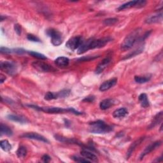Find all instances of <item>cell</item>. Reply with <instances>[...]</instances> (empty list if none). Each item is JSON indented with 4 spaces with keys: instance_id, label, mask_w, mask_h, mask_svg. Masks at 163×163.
<instances>
[{
    "instance_id": "obj_6",
    "label": "cell",
    "mask_w": 163,
    "mask_h": 163,
    "mask_svg": "<svg viewBox=\"0 0 163 163\" xmlns=\"http://www.w3.org/2000/svg\"><path fill=\"white\" fill-rule=\"evenodd\" d=\"M83 42L84 40L81 36H75L68 40L66 43V46L69 50L74 51L77 49H79Z\"/></svg>"
},
{
    "instance_id": "obj_29",
    "label": "cell",
    "mask_w": 163,
    "mask_h": 163,
    "mask_svg": "<svg viewBox=\"0 0 163 163\" xmlns=\"http://www.w3.org/2000/svg\"><path fill=\"white\" fill-rule=\"evenodd\" d=\"M117 21H118V19L116 18H108V19H105L103 21V23L105 25L110 26L114 25L116 22H117Z\"/></svg>"
},
{
    "instance_id": "obj_21",
    "label": "cell",
    "mask_w": 163,
    "mask_h": 163,
    "mask_svg": "<svg viewBox=\"0 0 163 163\" xmlns=\"http://www.w3.org/2000/svg\"><path fill=\"white\" fill-rule=\"evenodd\" d=\"M138 100L139 103H140L141 106L144 108H147L150 106L149 100L148 98V96L145 93H142L138 97Z\"/></svg>"
},
{
    "instance_id": "obj_14",
    "label": "cell",
    "mask_w": 163,
    "mask_h": 163,
    "mask_svg": "<svg viewBox=\"0 0 163 163\" xmlns=\"http://www.w3.org/2000/svg\"><path fill=\"white\" fill-rule=\"evenodd\" d=\"M81 155L82 157H84V158L89 160L90 162H98V157L97 156L94 154L92 153V152H90V150H87V149H83L81 151Z\"/></svg>"
},
{
    "instance_id": "obj_28",
    "label": "cell",
    "mask_w": 163,
    "mask_h": 163,
    "mask_svg": "<svg viewBox=\"0 0 163 163\" xmlns=\"http://www.w3.org/2000/svg\"><path fill=\"white\" fill-rule=\"evenodd\" d=\"M27 52L31 55V56H33V57H35L38 59H41V60H45L46 59V57L45 56H44L42 54L36 52H34V51H27Z\"/></svg>"
},
{
    "instance_id": "obj_9",
    "label": "cell",
    "mask_w": 163,
    "mask_h": 163,
    "mask_svg": "<svg viewBox=\"0 0 163 163\" xmlns=\"http://www.w3.org/2000/svg\"><path fill=\"white\" fill-rule=\"evenodd\" d=\"M21 138H28V139H35V140H38L40 142H42L44 143H49V140L43 136L41 134H39L36 133H28L26 134H22L21 136Z\"/></svg>"
},
{
    "instance_id": "obj_31",
    "label": "cell",
    "mask_w": 163,
    "mask_h": 163,
    "mask_svg": "<svg viewBox=\"0 0 163 163\" xmlns=\"http://www.w3.org/2000/svg\"><path fill=\"white\" fill-rule=\"evenodd\" d=\"M143 51H144L143 48H139L138 49H137L136 51H134L133 52H131L129 54L127 55L126 57H124L123 59H129V58H131L132 57H134V56H136V55H138L139 54L142 53L143 52Z\"/></svg>"
},
{
    "instance_id": "obj_25",
    "label": "cell",
    "mask_w": 163,
    "mask_h": 163,
    "mask_svg": "<svg viewBox=\"0 0 163 163\" xmlns=\"http://www.w3.org/2000/svg\"><path fill=\"white\" fill-rule=\"evenodd\" d=\"M0 129H1V135H7L8 136H10L13 134V132L12 129L7 126L4 125L3 124H1V127H0Z\"/></svg>"
},
{
    "instance_id": "obj_32",
    "label": "cell",
    "mask_w": 163,
    "mask_h": 163,
    "mask_svg": "<svg viewBox=\"0 0 163 163\" xmlns=\"http://www.w3.org/2000/svg\"><path fill=\"white\" fill-rule=\"evenodd\" d=\"M69 94H70V90L68 89H64L62 90L60 92H59L58 93H57V98H66L68 97Z\"/></svg>"
},
{
    "instance_id": "obj_37",
    "label": "cell",
    "mask_w": 163,
    "mask_h": 163,
    "mask_svg": "<svg viewBox=\"0 0 163 163\" xmlns=\"http://www.w3.org/2000/svg\"><path fill=\"white\" fill-rule=\"evenodd\" d=\"M14 30L15 31V32L17 33V35H20L21 34V26L18 24H16L14 25Z\"/></svg>"
},
{
    "instance_id": "obj_33",
    "label": "cell",
    "mask_w": 163,
    "mask_h": 163,
    "mask_svg": "<svg viewBox=\"0 0 163 163\" xmlns=\"http://www.w3.org/2000/svg\"><path fill=\"white\" fill-rule=\"evenodd\" d=\"M72 159L75 162H90V161L89 160L84 158V157H79L77 155H73L72 157Z\"/></svg>"
},
{
    "instance_id": "obj_30",
    "label": "cell",
    "mask_w": 163,
    "mask_h": 163,
    "mask_svg": "<svg viewBox=\"0 0 163 163\" xmlns=\"http://www.w3.org/2000/svg\"><path fill=\"white\" fill-rule=\"evenodd\" d=\"M45 100H52L54 99H57V94L56 93H53L52 92H48L47 93H46V95H45Z\"/></svg>"
},
{
    "instance_id": "obj_27",
    "label": "cell",
    "mask_w": 163,
    "mask_h": 163,
    "mask_svg": "<svg viewBox=\"0 0 163 163\" xmlns=\"http://www.w3.org/2000/svg\"><path fill=\"white\" fill-rule=\"evenodd\" d=\"M0 146H1L2 150H4L5 152H9L12 149V145H10L9 142L7 140V139L2 140L1 143H0Z\"/></svg>"
},
{
    "instance_id": "obj_38",
    "label": "cell",
    "mask_w": 163,
    "mask_h": 163,
    "mask_svg": "<svg viewBox=\"0 0 163 163\" xmlns=\"http://www.w3.org/2000/svg\"><path fill=\"white\" fill-rule=\"evenodd\" d=\"M51 157L48 155H43V157H41V160L43 162H49L51 161Z\"/></svg>"
},
{
    "instance_id": "obj_4",
    "label": "cell",
    "mask_w": 163,
    "mask_h": 163,
    "mask_svg": "<svg viewBox=\"0 0 163 163\" xmlns=\"http://www.w3.org/2000/svg\"><path fill=\"white\" fill-rule=\"evenodd\" d=\"M89 132L94 134H106L113 131V128L102 121L89 123Z\"/></svg>"
},
{
    "instance_id": "obj_10",
    "label": "cell",
    "mask_w": 163,
    "mask_h": 163,
    "mask_svg": "<svg viewBox=\"0 0 163 163\" xmlns=\"http://www.w3.org/2000/svg\"><path fill=\"white\" fill-rule=\"evenodd\" d=\"M161 144L162 143L160 141H157V142H155L151 144L149 146H147L145 148V149L142 152L140 156H139V160H142L145 155H147V154H149V153H150L151 152H152L153 150H154L155 149H156L157 148L160 147Z\"/></svg>"
},
{
    "instance_id": "obj_12",
    "label": "cell",
    "mask_w": 163,
    "mask_h": 163,
    "mask_svg": "<svg viewBox=\"0 0 163 163\" xmlns=\"http://www.w3.org/2000/svg\"><path fill=\"white\" fill-rule=\"evenodd\" d=\"M145 137H141L138 138V139H136V140L135 142H134L129 147L128 152H127V159H128L131 155H132V154L133 153V152L135 150V149H136L137 147H138L139 145H140L145 139Z\"/></svg>"
},
{
    "instance_id": "obj_24",
    "label": "cell",
    "mask_w": 163,
    "mask_h": 163,
    "mask_svg": "<svg viewBox=\"0 0 163 163\" xmlns=\"http://www.w3.org/2000/svg\"><path fill=\"white\" fill-rule=\"evenodd\" d=\"M151 79L150 75H147L144 76H135L134 77V80L136 83L138 84H145L146 82H148Z\"/></svg>"
},
{
    "instance_id": "obj_16",
    "label": "cell",
    "mask_w": 163,
    "mask_h": 163,
    "mask_svg": "<svg viewBox=\"0 0 163 163\" xmlns=\"http://www.w3.org/2000/svg\"><path fill=\"white\" fill-rule=\"evenodd\" d=\"M7 119L12 121H14L20 124H26L28 121L26 118L18 115H9L7 116Z\"/></svg>"
},
{
    "instance_id": "obj_23",
    "label": "cell",
    "mask_w": 163,
    "mask_h": 163,
    "mask_svg": "<svg viewBox=\"0 0 163 163\" xmlns=\"http://www.w3.org/2000/svg\"><path fill=\"white\" fill-rule=\"evenodd\" d=\"M69 62V60L68 57L61 56L57 57L55 60V63L57 66L59 67H66L68 66Z\"/></svg>"
},
{
    "instance_id": "obj_5",
    "label": "cell",
    "mask_w": 163,
    "mask_h": 163,
    "mask_svg": "<svg viewBox=\"0 0 163 163\" xmlns=\"http://www.w3.org/2000/svg\"><path fill=\"white\" fill-rule=\"evenodd\" d=\"M33 67L40 72H56V69L51 65L42 62L35 61L32 63Z\"/></svg>"
},
{
    "instance_id": "obj_11",
    "label": "cell",
    "mask_w": 163,
    "mask_h": 163,
    "mask_svg": "<svg viewBox=\"0 0 163 163\" xmlns=\"http://www.w3.org/2000/svg\"><path fill=\"white\" fill-rule=\"evenodd\" d=\"M117 82V79H111L108 80H106L104 82L100 87V90L102 92H105L106 90H109L113 86H115Z\"/></svg>"
},
{
    "instance_id": "obj_20",
    "label": "cell",
    "mask_w": 163,
    "mask_h": 163,
    "mask_svg": "<svg viewBox=\"0 0 163 163\" xmlns=\"http://www.w3.org/2000/svg\"><path fill=\"white\" fill-rule=\"evenodd\" d=\"M162 111H160L158 113L153 119V121L151 122L150 125L149 126V129H151L158 125L160 122H162Z\"/></svg>"
},
{
    "instance_id": "obj_36",
    "label": "cell",
    "mask_w": 163,
    "mask_h": 163,
    "mask_svg": "<svg viewBox=\"0 0 163 163\" xmlns=\"http://www.w3.org/2000/svg\"><path fill=\"white\" fill-rule=\"evenodd\" d=\"M1 53L2 54H11V53H14L13 52V49H10L8 48H6V47H3V46H2L1 47Z\"/></svg>"
},
{
    "instance_id": "obj_13",
    "label": "cell",
    "mask_w": 163,
    "mask_h": 163,
    "mask_svg": "<svg viewBox=\"0 0 163 163\" xmlns=\"http://www.w3.org/2000/svg\"><path fill=\"white\" fill-rule=\"evenodd\" d=\"M111 62V58L110 57H106L97 66L95 72L96 74H100L101 73L104 69L108 66L110 62Z\"/></svg>"
},
{
    "instance_id": "obj_18",
    "label": "cell",
    "mask_w": 163,
    "mask_h": 163,
    "mask_svg": "<svg viewBox=\"0 0 163 163\" xmlns=\"http://www.w3.org/2000/svg\"><path fill=\"white\" fill-rule=\"evenodd\" d=\"M55 138L57 139V140L61 142H63V143H68V144H79V145H81V143H79V142L75 139H72V138H66L60 135H56L55 136Z\"/></svg>"
},
{
    "instance_id": "obj_22",
    "label": "cell",
    "mask_w": 163,
    "mask_h": 163,
    "mask_svg": "<svg viewBox=\"0 0 163 163\" xmlns=\"http://www.w3.org/2000/svg\"><path fill=\"white\" fill-rule=\"evenodd\" d=\"M139 1L138 0H136V1H131L129 2L128 3H126L122 5H121L118 8L117 10L118 11H121V10H124L126 9H128L132 7H136L138 8V3Z\"/></svg>"
},
{
    "instance_id": "obj_39",
    "label": "cell",
    "mask_w": 163,
    "mask_h": 163,
    "mask_svg": "<svg viewBox=\"0 0 163 163\" xmlns=\"http://www.w3.org/2000/svg\"><path fill=\"white\" fill-rule=\"evenodd\" d=\"M95 100V97L94 96H88L87 98H85L83 101H85V102H92L93 101Z\"/></svg>"
},
{
    "instance_id": "obj_17",
    "label": "cell",
    "mask_w": 163,
    "mask_h": 163,
    "mask_svg": "<svg viewBox=\"0 0 163 163\" xmlns=\"http://www.w3.org/2000/svg\"><path fill=\"white\" fill-rule=\"evenodd\" d=\"M162 19V14L161 12L159 14L152 15L147 17L145 19V22L147 24H154V23H157L160 22Z\"/></svg>"
},
{
    "instance_id": "obj_15",
    "label": "cell",
    "mask_w": 163,
    "mask_h": 163,
    "mask_svg": "<svg viewBox=\"0 0 163 163\" xmlns=\"http://www.w3.org/2000/svg\"><path fill=\"white\" fill-rule=\"evenodd\" d=\"M116 103H117V101L115 100L114 99H105L101 101L100 104V107L102 110H105L115 105Z\"/></svg>"
},
{
    "instance_id": "obj_8",
    "label": "cell",
    "mask_w": 163,
    "mask_h": 163,
    "mask_svg": "<svg viewBox=\"0 0 163 163\" xmlns=\"http://www.w3.org/2000/svg\"><path fill=\"white\" fill-rule=\"evenodd\" d=\"M1 69L10 75H14L17 72V66L15 64L11 61H2L0 63Z\"/></svg>"
},
{
    "instance_id": "obj_7",
    "label": "cell",
    "mask_w": 163,
    "mask_h": 163,
    "mask_svg": "<svg viewBox=\"0 0 163 163\" xmlns=\"http://www.w3.org/2000/svg\"><path fill=\"white\" fill-rule=\"evenodd\" d=\"M46 33L51 38V42L54 45L59 46L62 43V35L58 31L51 28L46 30Z\"/></svg>"
},
{
    "instance_id": "obj_19",
    "label": "cell",
    "mask_w": 163,
    "mask_h": 163,
    "mask_svg": "<svg viewBox=\"0 0 163 163\" xmlns=\"http://www.w3.org/2000/svg\"><path fill=\"white\" fill-rule=\"evenodd\" d=\"M128 114V111L125 108H121L114 111L113 113V117L115 118H123Z\"/></svg>"
},
{
    "instance_id": "obj_1",
    "label": "cell",
    "mask_w": 163,
    "mask_h": 163,
    "mask_svg": "<svg viewBox=\"0 0 163 163\" xmlns=\"http://www.w3.org/2000/svg\"><path fill=\"white\" fill-rule=\"evenodd\" d=\"M111 40L109 38H104L98 40H94L90 38L87 41H84L81 46L77 51L78 54H82L89 50L100 49L105 46Z\"/></svg>"
},
{
    "instance_id": "obj_35",
    "label": "cell",
    "mask_w": 163,
    "mask_h": 163,
    "mask_svg": "<svg viewBox=\"0 0 163 163\" xmlns=\"http://www.w3.org/2000/svg\"><path fill=\"white\" fill-rule=\"evenodd\" d=\"M99 56H87V57L86 56H84L83 57H81L79 59V61H90V60H93L95 59L97 57H98Z\"/></svg>"
},
{
    "instance_id": "obj_34",
    "label": "cell",
    "mask_w": 163,
    "mask_h": 163,
    "mask_svg": "<svg viewBox=\"0 0 163 163\" xmlns=\"http://www.w3.org/2000/svg\"><path fill=\"white\" fill-rule=\"evenodd\" d=\"M27 38H28V40H29L30 41H35V42H40V39L37 36H36L35 35H32V34L28 35Z\"/></svg>"
},
{
    "instance_id": "obj_3",
    "label": "cell",
    "mask_w": 163,
    "mask_h": 163,
    "mask_svg": "<svg viewBox=\"0 0 163 163\" xmlns=\"http://www.w3.org/2000/svg\"><path fill=\"white\" fill-rule=\"evenodd\" d=\"M28 106L33 108L35 110H36L38 111H43L45 113H67V112H71L73 113L75 115H81L82 114V112L79 111L77 110H75L73 108H67V109H64V108H58V107H49V106H43V107H40V106H35V105H28Z\"/></svg>"
},
{
    "instance_id": "obj_2",
    "label": "cell",
    "mask_w": 163,
    "mask_h": 163,
    "mask_svg": "<svg viewBox=\"0 0 163 163\" xmlns=\"http://www.w3.org/2000/svg\"><path fill=\"white\" fill-rule=\"evenodd\" d=\"M141 29H137L130 33L124 40L121 45V49L122 51H127L131 49L134 44L141 40H144L140 36Z\"/></svg>"
},
{
    "instance_id": "obj_26",
    "label": "cell",
    "mask_w": 163,
    "mask_h": 163,
    "mask_svg": "<svg viewBox=\"0 0 163 163\" xmlns=\"http://www.w3.org/2000/svg\"><path fill=\"white\" fill-rule=\"evenodd\" d=\"M27 149L24 146H20L17 150V155L19 158H24L27 155Z\"/></svg>"
},
{
    "instance_id": "obj_40",
    "label": "cell",
    "mask_w": 163,
    "mask_h": 163,
    "mask_svg": "<svg viewBox=\"0 0 163 163\" xmlns=\"http://www.w3.org/2000/svg\"><path fill=\"white\" fill-rule=\"evenodd\" d=\"M0 78H1V83H3L4 81H5L6 80V78L4 77V76L3 75H1V77H0Z\"/></svg>"
}]
</instances>
